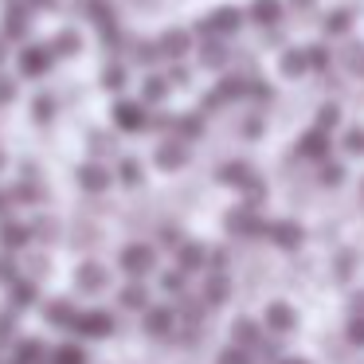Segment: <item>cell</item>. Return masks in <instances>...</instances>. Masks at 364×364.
I'll use <instances>...</instances> for the list:
<instances>
[{
  "mask_svg": "<svg viewBox=\"0 0 364 364\" xmlns=\"http://www.w3.org/2000/svg\"><path fill=\"white\" fill-rule=\"evenodd\" d=\"M176 262H181V270H200L208 262V251L200 243H184L181 255H176Z\"/></svg>",
  "mask_w": 364,
  "mask_h": 364,
  "instance_id": "cell-14",
  "label": "cell"
},
{
  "mask_svg": "<svg viewBox=\"0 0 364 364\" xmlns=\"http://www.w3.org/2000/svg\"><path fill=\"white\" fill-rule=\"evenodd\" d=\"M306 67H309L306 51H286V55H282V75H290V79L306 75Z\"/></svg>",
  "mask_w": 364,
  "mask_h": 364,
  "instance_id": "cell-23",
  "label": "cell"
},
{
  "mask_svg": "<svg viewBox=\"0 0 364 364\" xmlns=\"http://www.w3.org/2000/svg\"><path fill=\"white\" fill-rule=\"evenodd\" d=\"M306 59H309V67H314V71H321V67H329V51H325V48H314V51H306Z\"/></svg>",
  "mask_w": 364,
  "mask_h": 364,
  "instance_id": "cell-38",
  "label": "cell"
},
{
  "mask_svg": "<svg viewBox=\"0 0 364 364\" xmlns=\"http://www.w3.org/2000/svg\"><path fill=\"white\" fill-rule=\"evenodd\" d=\"M204 301H208V306H220V301H228V278H208Z\"/></svg>",
  "mask_w": 364,
  "mask_h": 364,
  "instance_id": "cell-26",
  "label": "cell"
},
{
  "mask_svg": "<svg viewBox=\"0 0 364 364\" xmlns=\"http://www.w3.org/2000/svg\"><path fill=\"white\" fill-rule=\"evenodd\" d=\"M43 317H48L51 325H59V329H71V325H75V317H79V309H75L71 301H48Z\"/></svg>",
  "mask_w": 364,
  "mask_h": 364,
  "instance_id": "cell-9",
  "label": "cell"
},
{
  "mask_svg": "<svg viewBox=\"0 0 364 364\" xmlns=\"http://www.w3.org/2000/svg\"><path fill=\"white\" fill-rule=\"evenodd\" d=\"M239 24H243V16H239L235 9H220L208 20H200V36H231Z\"/></svg>",
  "mask_w": 364,
  "mask_h": 364,
  "instance_id": "cell-3",
  "label": "cell"
},
{
  "mask_svg": "<svg viewBox=\"0 0 364 364\" xmlns=\"http://www.w3.org/2000/svg\"><path fill=\"white\" fill-rule=\"evenodd\" d=\"M165 79H149L145 82V102H161V98H165Z\"/></svg>",
  "mask_w": 364,
  "mask_h": 364,
  "instance_id": "cell-35",
  "label": "cell"
},
{
  "mask_svg": "<svg viewBox=\"0 0 364 364\" xmlns=\"http://www.w3.org/2000/svg\"><path fill=\"white\" fill-rule=\"evenodd\" d=\"M188 32H165V36H161V51H165V55L168 59H181L184 55V51H188Z\"/></svg>",
  "mask_w": 364,
  "mask_h": 364,
  "instance_id": "cell-17",
  "label": "cell"
},
{
  "mask_svg": "<svg viewBox=\"0 0 364 364\" xmlns=\"http://www.w3.org/2000/svg\"><path fill=\"white\" fill-rule=\"evenodd\" d=\"M12 329H16V321H12V317H0V341H9Z\"/></svg>",
  "mask_w": 364,
  "mask_h": 364,
  "instance_id": "cell-47",
  "label": "cell"
},
{
  "mask_svg": "<svg viewBox=\"0 0 364 364\" xmlns=\"http://www.w3.org/2000/svg\"><path fill=\"white\" fill-rule=\"evenodd\" d=\"M204 63H212V67H215V63H223V48H220L215 40L204 48Z\"/></svg>",
  "mask_w": 364,
  "mask_h": 364,
  "instance_id": "cell-42",
  "label": "cell"
},
{
  "mask_svg": "<svg viewBox=\"0 0 364 364\" xmlns=\"http://www.w3.org/2000/svg\"><path fill=\"white\" fill-rule=\"evenodd\" d=\"M176 129H181V137H200V134H204V122H200L196 114H188V118L176 122Z\"/></svg>",
  "mask_w": 364,
  "mask_h": 364,
  "instance_id": "cell-30",
  "label": "cell"
},
{
  "mask_svg": "<svg viewBox=\"0 0 364 364\" xmlns=\"http://www.w3.org/2000/svg\"><path fill=\"white\" fill-rule=\"evenodd\" d=\"M220 181H223V184H235V188H243V184L251 181V168H247V161H228V165L220 168Z\"/></svg>",
  "mask_w": 364,
  "mask_h": 364,
  "instance_id": "cell-15",
  "label": "cell"
},
{
  "mask_svg": "<svg viewBox=\"0 0 364 364\" xmlns=\"http://www.w3.org/2000/svg\"><path fill=\"white\" fill-rule=\"evenodd\" d=\"M348 341H353V345H364V317H356V321L348 325Z\"/></svg>",
  "mask_w": 364,
  "mask_h": 364,
  "instance_id": "cell-44",
  "label": "cell"
},
{
  "mask_svg": "<svg viewBox=\"0 0 364 364\" xmlns=\"http://www.w3.org/2000/svg\"><path fill=\"white\" fill-rule=\"evenodd\" d=\"M267 325L274 333H286V329H294V309L290 306H282V301H274V306H267Z\"/></svg>",
  "mask_w": 364,
  "mask_h": 364,
  "instance_id": "cell-13",
  "label": "cell"
},
{
  "mask_svg": "<svg viewBox=\"0 0 364 364\" xmlns=\"http://www.w3.org/2000/svg\"><path fill=\"white\" fill-rule=\"evenodd\" d=\"M161 286H165L168 294H184V270H168V274L161 278Z\"/></svg>",
  "mask_w": 364,
  "mask_h": 364,
  "instance_id": "cell-34",
  "label": "cell"
},
{
  "mask_svg": "<svg viewBox=\"0 0 364 364\" xmlns=\"http://www.w3.org/2000/svg\"><path fill=\"white\" fill-rule=\"evenodd\" d=\"M243 90H247V87H243L239 79H223V82H220V95H223V98H239Z\"/></svg>",
  "mask_w": 364,
  "mask_h": 364,
  "instance_id": "cell-40",
  "label": "cell"
},
{
  "mask_svg": "<svg viewBox=\"0 0 364 364\" xmlns=\"http://www.w3.org/2000/svg\"><path fill=\"white\" fill-rule=\"evenodd\" d=\"M345 145H348V153H364V129H353Z\"/></svg>",
  "mask_w": 364,
  "mask_h": 364,
  "instance_id": "cell-45",
  "label": "cell"
},
{
  "mask_svg": "<svg viewBox=\"0 0 364 364\" xmlns=\"http://www.w3.org/2000/svg\"><path fill=\"white\" fill-rule=\"evenodd\" d=\"M270 239H274L278 247H298L301 243V231H298V223H290V220H282V223H270Z\"/></svg>",
  "mask_w": 364,
  "mask_h": 364,
  "instance_id": "cell-12",
  "label": "cell"
},
{
  "mask_svg": "<svg viewBox=\"0 0 364 364\" xmlns=\"http://www.w3.org/2000/svg\"><path fill=\"white\" fill-rule=\"evenodd\" d=\"M321 181H325V184H341V181H345V173H341V165H333V161H325V168H321Z\"/></svg>",
  "mask_w": 364,
  "mask_h": 364,
  "instance_id": "cell-39",
  "label": "cell"
},
{
  "mask_svg": "<svg viewBox=\"0 0 364 364\" xmlns=\"http://www.w3.org/2000/svg\"><path fill=\"white\" fill-rule=\"evenodd\" d=\"M122 181H126V184H137V181H141V168H137L134 157L122 161Z\"/></svg>",
  "mask_w": 364,
  "mask_h": 364,
  "instance_id": "cell-37",
  "label": "cell"
},
{
  "mask_svg": "<svg viewBox=\"0 0 364 364\" xmlns=\"http://www.w3.org/2000/svg\"><path fill=\"white\" fill-rule=\"evenodd\" d=\"M87 16L95 20L98 28H110L114 24V12H110V0H87Z\"/></svg>",
  "mask_w": 364,
  "mask_h": 364,
  "instance_id": "cell-22",
  "label": "cell"
},
{
  "mask_svg": "<svg viewBox=\"0 0 364 364\" xmlns=\"http://www.w3.org/2000/svg\"><path fill=\"white\" fill-rule=\"evenodd\" d=\"M220 364H251V353H247L243 345H231V348H223Z\"/></svg>",
  "mask_w": 364,
  "mask_h": 364,
  "instance_id": "cell-31",
  "label": "cell"
},
{
  "mask_svg": "<svg viewBox=\"0 0 364 364\" xmlns=\"http://www.w3.org/2000/svg\"><path fill=\"white\" fill-rule=\"evenodd\" d=\"M12 98H16V82L0 75V102H12Z\"/></svg>",
  "mask_w": 364,
  "mask_h": 364,
  "instance_id": "cell-43",
  "label": "cell"
},
{
  "mask_svg": "<svg viewBox=\"0 0 364 364\" xmlns=\"http://www.w3.org/2000/svg\"><path fill=\"white\" fill-rule=\"evenodd\" d=\"M298 153L301 157H314V161H325V153H329V134H325L321 126L309 129V134L298 141Z\"/></svg>",
  "mask_w": 364,
  "mask_h": 364,
  "instance_id": "cell-7",
  "label": "cell"
},
{
  "mask_svg": "<svg viewBox=\"0 0 364 364\" xmlns=\"http://www.w3.org/2000/svg\"><path fill=\"white\" fill-rule=\"evenodd\" d=\"M231 337H235L239 345H251V341L259 337V329H255V321H247V317H243V321H235V329H231Z\"/></svg>",
  "mask_w": 364,
  "mask_h": 364,
  "instance_id": "cell-28",
  "label": "cell"
},
{
  "mask_svg": "<svg viewBox=\"0 0 364 364\" xmlns=\"http://www.w3.org/2000/svg\"><path fill=\"white\" fill-rule=\"evenodd\" d=\"M48 67H51V51L48 48H24L20 51V71H24L28 79L48 75Z\"/></svg>",
  "mask_w": 364,
  "mask_h": 364,
  "instance_id": "cell-5",
  "label": "cell"
},
{
  "mask_svg": "<svg viewBox=\"0 0 364 364\" xmlns=\"http://www.w3.org/2000/svg\"><path fill=\"white\" fill-rule=\"evenodd\" d=\"M28 4H32V9H51L55 0H28Z\"/></svg>",
  "mask_w": 364,
  "mask_h": 364,
  "instance_id": "cell-51",
  "label": "cell"
},
{
  "mask_svg": "<svg viewBox=\"0 0 364 364\" xmlns=\"http://www.w3.org/2000/svg\"><path fill=\"white\" fill-rule=\"evenodd\" d=\"M208 262H212V267H223V262H228V255H223V251H212V255H208Z\"/></svg>",
  "mask_w": 364,
  "mask_h": 364,
  "instance_id": "cell-48",
  "label": "cell"
},
{
  "mask_svg": "<svg viewBox=\"0 0 364 364\" xmlns=\"http://www.w3.org/2000/svg\"><path fill=\"white\" fill-rule=\"evenodd\" d=\"M75 333H82V337H110L114 333V317L106 314V309H87V314H79L75 317V325H71Z\"/></svg>",
  "mask_w": 364,
  "mask_h": 364,
  "instance_id": "cell-1",
  "label": "cell"
},
{
  "mask_svg": "<svg viewBox=\"0 0 364 364\" xmlns=\"http://www.w3.org/2000/svg\"><path fill=\"white\" fill-rule=\"evenodd\" d=\"M122 270L134 274V278L149 274V270H153V247H145V243L126 247V251H122Z\"/></svg>",
  "mask_w": 364,
  "mask_h": 364,
  "instance_id": "cell-4",
  "label": "cell"
},
{
  "mask_svg": "<svg viewBox=\"0 0 364 364\" xmlns=\"http://www.w3.org/2000/svg\"><path fill=\"white\" fill-rule=\"evenodd\" d=\"M145 329H149L153 337H165V333L173 329V309H149V314H145Z\"/></svg>",
  "mask_w": 364,
  "mask_h": 364,
  "instance_id": "cell-18",
  "label": "cell"
},
{
  "mask_svg": "<svg viewBox=\"0 0 364 364\" xmlns=\"http://www.w3.org/2000/svg\"><path fill=\"white\" fill-rule=\"evenodd\" d=\"M348 28V12H337V16L325 20V32H345Z\"/></svg>",
  "mask_w": 364,
  "mask_h": 364,
  "instance_id": "cell-41",
  "label": "cell"
},
{
  "mask_svg": "<svg viewBox=\"0 0 364 364\" xmlns=\"http://www.w3.org/2000/svg\"><path fill=\"white\" fill-rule=\"evenodd\" d=\"M16 360H20V364H40V360H43V341H40V337L20 341V345H16Z\"/></svg>",
  "mask_w": 364,
  "mask_h": 364,
  "instance_id": "cell-20",
  "label": "cell"
},
{
  "mask_svg": "<svg viewBox=\"0 0 364 364\" xmlns=\"http://www.w3.org/2000/svg\"><path fill=\"white\" fill-rule=\"evenodd\" d=\"M173 82H188V71H184V67H173Z\"/></svg>",
  "mask_w": 364,
  "mask_h": 364,
  "instance_id": "cell-50",
  "label": "cell"
},
{
  "mask_svg": "<svg viewBox=\"0 0 364 364\" xmlns=\"http://www.w3.org/2000/svg\"><path fill=\"white\" fill-rule=\"evenodd\" d=\"M0 63H4V43H0Z\"/></svg>",
  "mask_w": 364,
  "mask_h": 364,
  "instance_id": "cell-52",
  "label": "cell"
},
{
  "mask_svg": "<svg viewBox=\"0 0 364 364\" xmlns=\"http://www.w3.org/2000/svg\"><path fill=\"white\" fill-rule=\"evenodd\" d=\"M79 286H82V290H102V286H106V270L98 267V262H82V267H79Z\"/></svg>",
  "mask_w": 364,
  "mask_h": 364,
  "instance_id": "cell-16",
  "label": "cell"
},
{
  "mask_svg": "<svg viewBox=\"0 0 364 364\" xmlns=\"http://www.w3.org/2000/svg\"><path fill=\"white\" fill-rule=\"evenodd\" d=\"M12 200H16V204H36V200H40V188H36V184H16V188H12Z\"/></svg>",
  "mask_w": 364,
  "mask_h": 364,
  "instance_id": "cell-29",
  "label": "cell"
},
{
  "mask_svg": "<svg viewBox=\"0 0 364 364\" xmlns=\"http://www.w3.org/2000/svg\"><path fill=\"white\" fill-rule=\"evenodd\" d=\"M286 364H301V360H286Z\"/></svg>",
  "mask_w": 364,
  "mask_h": 364,
  "instance_id": "cell-53",
  "label": "cell"
},
{
  "mask_svg": "<svg viewBox=\"0 0 364 364\" xmlns=\"http://www.w3.org/2000/svg\"><path fill=\"white\" fill-rule=\"evenodd\" d=\"M184 161H188V149H184L181 141H161L157 145V165L161 168H181Z\"/></svg>",
  "mask_w": 364,
  "mask_h": 364,
  "instance_id": "cell-8",
  "label": "cell"
},
{
  "mask_svg": "<svg viewBox=\"0 0 364 364\" xmlns=\"http://www.w3.org/2000/svg\"><path fill=\"white\" fill-rule=\"evenodd\" d=\"M9 204H12V192H0V215L9 212Z\"/></svg>",
  "mask_w": 364,
  "mask_h": 364,
  "instance_id": "cell-49",
  "label": "cell"
},
{
  "mask_svg": "<svg viewBox=\"0 0 364 364\" xmlns=\"http://www.w3.org/2000/svg\"><path fill=\"white\" fill-rule=\"evenodd\" d=\"M298 4H309V0H298Z\"/></svg>",
  "mask_w": 364,
  "mask_h": 364,
  "instance_id": "cell-54",
  "label": "cell"
},
{
  "mask_svg": "<svg viewBox=\"0 0 364 364\" xmlns=\"http://www.w3.org/2000/svg\"><path fill=\"white\" fill-rule=\"evenodd\" d=\"M12 274H16V262L4 255V259H0V282H12Z\"/></svg>",
  "mask_w": 364,
  "mask_h": 364,
  "instance_id": "cell-46",
  "label": "cell"
},
{
  "mask_svg": "<svg viewBox=\"0 0 364 364\" xmlns=\"http://www.w3.org/2000/svg\"><path fill=\"white\" fill-rule=\"evenodd\" d=\"M102 87L106 90H122L126 87V71H122V67H110V71L102 75Z\"/></svg>",
  "mask_w": 364,
  "mask_h": 364,
  "instance_id": "cell-33",
  "label": "cell"
},
{
  "mask_svg": "<svg viewBox=\"0 0 364 364\" xmlns=\"http://www.w3.org/2000/svg\"><path fill=\"white\" fill-rule=\"evenodd\" d=\"M228 223H231V231H239V235H262V231H267V223H259L251 212H247V208L231 212V215H228Z\"/></svg>",
  "mask_w": 364,
  "mask_h": 364,
  "instance_id": "cell-11",
  "label": "cell"
},
{
  "mask_svg": "<svg viewBox=\"0 0 364 364\" xmlns=\"http://www.w3.org/2000/svg\"><path fill=\"white\" fill-rule=\"evenodd\" d=\"M36 298H40V294H36V282H16V286H12V306H16V309L36 306Z\"/></svg>",
  "mask_w": 364,
  "mask_h": 364,
  "instance_id": "cell-24",
  "label": "cell"
},
{
  "mask_svg": "<svg viewBox=\"0 0 364 364\" xmlns=\"http://www.w3.org/2000/svg\"><path fill=\"white\" fill-rule=\"evenodd\" d=\"M51 114H55V98L40 95V98H36V122H51Z\"/></svg>",
  "mask_w": 364,
  "mask_h": 364,
  "instance_id": "cell-32",
  "label": "cell"
},
{
  "mask_svg": "<svg viewBox=\"0 0 364 364\" xmlns=\"http://www.w3.org/2000/svg\"><path fill=\"white\" fill-rule=\"evenodd\" d=\"M278 16H282V4L278 0H255L251 4V20H259V24H274Z\"/></svg>",
  "mask_w": 364,
  "mask_h": 364,
  "instance_id": "cell-19",
  "label": "cell"
},
{
  "mask_svg": "<svg viewBox=\"0 0 364 364\" xmlns=\"http://www.w3.org/2000/svg\"><path fill=\"white\" fill-rule=\"evenodd\" d=\"M79 184H82L87 192H106L110 173H106L102 165H82V168H79Z\"/></svg>",
  "mask_w": 364,
  "mask_h": 364,
  "instance_id": "cell-10",
  "label": "cell"
},
{
  "mask_svg": "<svg viewBox=\"0 0 364 364\" xmlns=\"http://www.w3.org/2000/svg\"><path fill=\"white\" fill-rule=\"evenodd\" d=\"M0 243L9 251H20L24 243H32V228L28 223H16V220H4L0 223Z\"/></svg>",
  "mask_w": 364,
  "mask_h": 364,
  "instance_id": "cell-6",
  "label": "cell"
},
{
  "mask_svg": "<svg viewBox=\"0 0 364 364\" xmlns=\"http://www.w3.org/2000/svg\"><path fill=\"white\" fill-rule=\"evenodd\" d=\"M122 306H126V309H145V306H149V290H145L141 282L126 286V290H122Z\"/></svg>",
  "mask_w": 364,
  "mask_h": 364,
  "instance_id": "cell-21",
  "label": "cell"
},
{
  "mask_svg": "<svg viewBox=\"0 0 364 364\" xmlns=\"http://www.w3.org/2000/svg\"><path fill=\"white\" fill-rule=\"evenodd\" d=\"M75 51H79V32H71V28L59 32L55 36V55H75Z\"/></svg>",
  "mask_w": 364,
  "mask_h": 364,
  "instance_id": "cell-27",
  "label": "cell"
},
{
  "mask_svg": "<svg viewBox=\"0 0 364 364\" xmlns=\"http://www.w3.org/2000/svg\"><path fill=\"white\" fill-rule=\"evenodd\" d=\"M51 364H87V353H82L79 345H59L55 356H51Z\"/></svg>",
  "mask_w": 364,
  "mask_h": 364,
  "instance_id": "cell-25",
  "label": "cell"
},
{
  "mask_svg": "<svg viewBox=\"0 0 364 364\" xmlns=\"http://www.w3.org/2000/svg\"><path fill=\"white\" fill-rule=\"evenodd\" d=\"M0 161H4V157H0Z\"/></svg>",
  "mask_w": 364,
  "mask_h": 364,
  "instance_id": "cell-55",
  "label": "cell"
},
{
  "mask_svg": "<svg viewBox=\"0 0 364 364\" xmlns=\"http://www.w3.org/2000/svg\"><path fill=\"white\" fill-rule=\"evenodd\" d=\"M337 122H341V110H337V106H321V114H317V126H321V129H333Z\"/></svg>",
  "mask_w": 364,
  "mask_h": 364,
  "instance_id": "cell-36",
  "label": "cell"
},
{
  "mask_svg": "<svg viewBox=\"0 0 364 364\" xmlns=\"http://www.w3.org/2000/svg\"><path fill=\"white\" fill-rule=\"evenodd\" d=\"M114 126L126 129V134H141V129H145V110H141V102H129V98H122V102L114 106Z\"/></svg>",
  "mask_w": 364,
  "mask_h": 364,
  "instance_id": "cell-2",
  "label": "cell"
}]
</instances>
